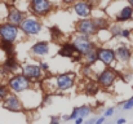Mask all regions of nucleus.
Returning a JSON list of instances; mask_svg holds the SVG:
<instances>
[{
	"label": "nucleus",
	"instance_id": "4",
	"mask_svg": "<svg viewBox=\"0 0 133 124\" xmlns=\"http://www.w3.org/2000/svg\"><path fill=\"white\" fill-rule=\"evenodd\" d=\"M76 31L80 35H84V36H88L89 38V36L94 35L98 30H97V26H96L93 19L84 18V19H82L80 22L76 23Z\"/></svg>",
	"mask_w": 133,
	"mask_h": 124
},
{
	"label": "nucleus",
	"instance_id": "27",
	"mask_svg": "<svg viewBox=\"0 0 133 124\" xmlns=\"http://www.w3.org/2000/svg\"><path fill=\"white\" fill-rule=\"evenodd\" d=\"M50 31H52V38H53V39H56L57 36H59V35H61V31L58 30V27H52V29H50Z\"/></svg>",
	"mask_w": 133,
	"mask_h": 124
},
{
	"label": "nucleus",
	"instance_id": "21",
	"mask_svg": "<svg viewBox=\"0 0 133 124\" xmlns=\"http://www.w3.org/2000/svg\"><path fill=\"white\" fill-rule=\"evenodd\" d=\"M98 88H99V84L96 82H93V80H90L85 84V88H84V92L89 94V96H93V94H96L97 93V90H98Z\"/></svg>",
	"mask_w": 133,
	"mask_h": 124
},
{
	"label": "nucleus",
	"instance_id": "35",
	"mask_svg": "<svg viewBox=\"0 0 133 124\" xmlns=\"http://www.w3.org/2000/svg\"><path fill=\"white\" fill-rule=\"evenodd\" d=\"M116 123H125V119H123V118H120V119H118V122H116Z\"/></svg>",
	"mask_w": 133,
	"mask_h": 124
},
{
	"label": "nucleus",
	"instance_id": "8",
	"mask_svg": "<svg viewBox=\"0 0 133 124\" xmlns=\"http://www.w3.org/2000/svg\"><path fill=\"white\" fill-rule=\"evenodd\" d=\"M74 80H75V75L72 73L61 74L56 78V88L58 90H67L74 85Z\"/></svg>",
	"mask_w": 133,
	"mask_h": 124
},
{
	"label": "nucleus",
	"instance_id": "33",
	"mask_svg": "<svg viewBox=\"0 0 133 124\" xmlns=\"http://www.w3.org/2000/svg\"><path fill=\"white\" fill-rule=\"evenodd\" d=\"M50 122H52V123H58V122H59V118H52Z\"/></svg>",
	"mask_w": 133,
	"mask_h": 124
},
{
	"label": "nucleus",
	"instance_id": "13",
	"mask_svg": "<svg viewBox=\"0 0 133 124\" xmlns=\"http://www.w3.org/2000/svg\"><path fill=\"white\" fill-rule=\"evenodd\" d=\"M23 18H25L23 13H22L21 10L16 9V8H12V9L9 10V13H8V23H10V25L19 26L21 22L23 21Z\"/></svg>",
	"mask_w": 133,
	"mask_h": 124
},
{
	"label": "nucleus",
	"instance_id": "28",
	"mask_svg": "<svg viewBox=\"0 0 133 124\" xmlns=\"http://www.w3.org/2000/svg\"><path fill=\"white\" fill-rule=\"evenodd\" d=\"M114 111H115V110H114V107H109V109H107V110L105 111V114H103V116H105V118H109V116H112V115H114Z\"/></svg>",
	"mask_w": 133,
	"mask_h": 124
},
{
	"label": "nucleus",
	"instance_id": "6",
	"mask_svg": "<svg viewBox=\"0 0 133 124\" xmlns=\"http://www.w3.org/2000/svg\"><path fill=\"white\" fill-rule=\"evenodd\" d=\"M116 76H118V74H116L115 70L106 69V70H103V71L97 76V83H98L99 87H102V88H109V87H111V85L114 84V82L116 80Z\"/></svg>",
	"mask_w": 133,
	"mask_h": 124
},
{
	"label": "nucleus",
	"instance_id": "18",
	"mask_svg": "<svg viewBox=\"0 0 133 124\" xmlns=\"http://www.w3.org/2000/svg\"><path fill=\"white\" fill-rule=\"evenodd\" d=\"M133 17V6L132 5H127L124 6L116 16V19L119 22H124V21H129Z\"/></svg>",
	"mask_w": 133,
	"mask_h": 124
},
{
	"label": "nucleus",
	"instance_id": "25",
	"mask_svg": "<svg viewBox=\"0 0 133 124\" xmlns=\"http://www.w3.org/2000/svg\"><path fill=\"white\" fill-rule=\"evenodd\" d=\"M8 94H9V90H8V88H6L5 85L0 84V98H5Z\"/></svg>",
	"mask_w": 133,
	"mask_h": 124
},
{
	"label": "nucleus",
	"instance_id": "15",
	"mask_svg": "<svg viewBox=\"0 0 133 124\" xmlns=\"http://www.w3.org/2000/svg\"><path fill=\"white\" fill-rule=\"evenodd\" d=\"M115 56H116V58H118L119 61H122V62H128V61L131 60V57H132V52H131V49H129L128 47L122 45V47H119V48L115 50Z\"/></svg>",
	"mask_w": 133,
	"mask_h": 124
},
{
	"label": "nucleus",
	"instance_id": "16",
	"mask_svg": "<svg viewBox=\"0 0 133 124\" xmlns=\"http://www.w3.org/2000/svg\"><path fill=\"white\" fill-rule=\"evenodd\" d=\"M48 50H49V44L46 41H38L31 48V52L35 56H45L48 53Z\"/></svg>",
	"mask_w": 133,
	"mask_h": 124
},
{
	"label": "nucleus",
	"instance_id": "30",
	"mask_svg": "<svg viewBox=\"0 0 133 124\" xmlns=\"http://www.w3.org/2000/svg\"><path fill=\"white\" fill-rule=\"evenodd\" d=\"M39 66H40V69L43 70V71H46L48 69H49V66L45 63V62H42V63H39Z\"/></svg>",
	"mask_w": 133,
	"mask_h": 124
},
{
	"label": "nucleus",
	"instance_id": "11",
	"mask_svg": "<svg viewBox=\"0 0 133 124\" xmlns=\"http://www.w3.org/2000/svg\"><path fill=\"white\" fill-rule=\"evenodd\" d=\"M22 74L30 80H38L42 78L43 70L40 69L39 65H26L22 70Z\"/></svg>",
	"mask_w": 133,
	"mask_h": 124
},
{
	"label": "nucleus",
	"instance_id": "2",
	"mask_svg": "<svg viewBox=\"0 0 133 124\" xmlns=\"http://www.w3.org/2000/svg\"><path fill=\"white\" fill-rule=\"evenodd\" d=\"M9 88L16 92V93H19V92H23L26 89L30 88L31 85V80L29 78H26L23 74L22 75H14L12 79H9Z\"/></svg>",
	"mask_w": 133,
	"mask_h": 124
},
{
	"label": "nucleus",
	"instance_id": "19",
	"mask_svg": "<svg viewBox=\"0 0 133 124\" xmlns=\"http://www.w3.org/2000/svg\"><path fill=\"white\" fill-rule=\"evenodd\" d=\"M17 69H18V62L16 61V58H14L13 56L8 57V60H6L5 63H4V71H5V74H6V73H13V71H16Z\"/></svg>",
	"mask_w": 133,
	"mask_h": 124
},
{
	"label": "nucleus",
	"instance_id": "31",
	"mask_svg": "<svg viewBox=\"0 0 133 124\" xmlns=\"http://www.w3.org/2000/svg\"><path fill=\"white\" fill-rule=\"evenodd\" d=\"M105 122V116H99L98 119H96V123L97 124H101V123H103Z\"/></svg>",
	"mask_w": 133,
	"mask_h": 124
},
{
	"label": "nucleus",
	"instance_id": "32",
	"mask_svg": "<svg viewBox=\"0 0 133 124\" xmlns=\"http://www.w3.org/2000/svg\"><path fill=\"white\" fill-rule=\"evenodd\" d=\"M85 1H87V3H88V4H90V5H92V6H93V5H94V4H97V0H85Z\"/></svg>",
	"mask_w": 133,
	"mask_h": 124
},
{
	"label": "nucleus",
	"instance_id": "14",
	"mask_svg": "<svg viewBox=\"0 0 133 124\" xmlns=\"http://www.w3.org/2000/svg\"><path fill=\"white\" fill-rule=\"evenodd\" d=\"M90 113H92V107H90V106H87V105L79 106V107H75V109L72 110L71 115H69L67 119H75V118H78V116L87 118V116L90 115Z\"/></svg>",
	"mask_w": 133,
	"mask_h": 124
},
{
	"label": "nucleus",
	"instance_id": "3",
	"mask_svg": "<svg viewBox=\"0 0 133 124\" xmlns=\"http://www.w3.org/2000/svg\"><path fill=\"white\" fill-rule=\"evenodd\" d=\"M19 27L26 35H36L42 30V23L35 18H23Z\"/></svg>",
	"mask_w": 133,
	"mask_h": 124
},
{
	"label": "nucleus",
	"instance_id": "23",
	"mask_svg": "<svg viewBox=\"0 0 133 124\" xmlns=\"http://www.w3.org/2000/svg\"><path fill=\"white\" fill-rule=\"evenodd\" d=\"M96 26H97V30H105L107 26H109V22L105 19V18H96L93 19Z\"/></svg>",
	"mask_w": 133,
	"mask_h": 124
},
{
	"label": "nucleus",
	"instance_id": "9",
	"mask_svg": "<svg viewBox=\"0 0 133 124\" xmlns=\"http://www.w3.org/2000/svg\"><path fill=\"white\" fill-rule=\"evenodd\" d=\"M97 56H98V61H101L106 66H111L116 60L115 50L109 49V48H98L97 49Z\"/></svg>",
	"mask_w": 133,
	"mask_h": 124
},
{
	"label": "nucleus",
	"instance_id": "34",
	"mask_svg": "<svg viewBox=\"0 0 133 124\" xmlns=\"http://www.w3.org/2000/svg\"><path fill=\"white\" fill-rule=\"evenodd\" d=\"M62 1H63L65 4H71V3H74L75 0H62Z\"/></svg>",
	"mask_w": 133,
	"mask_h": 124
},
{
	"label": "nucleus",
	"instance_id": "29",
	"mask_svg": "<svg viewBox=\"0 0 133 124\" xmlns=\"http://www.w3.org/2000/svg\"><path fill=\"white\" fill-rule=\"evenodd\" d=\"M120 36H123V38H129V36H131V31L127 30V29H124V30L120 31Z\"/></svg>",
	"mask_w": 133,
	"mask_h": 124
},
{
	"label": "nucleus",
	"instance_id": "36",
	"mask_svg": "<svg viewBox=\"0 0 133 124\" xmlns=\"http://www.w3.org/2000/svg\"><path fill=\"white\" fill-rule=\"evenodd\" d=\"M129 4H131V5L133 6V0H129Z\"/></svg>",
	"mask_w": 133,
	"mask_h": 124
},
{
	"label": "nucleus",
	"instance_id": "17",
	"mask_svg": "<svg viewBox=\"0 0 133 124\" xmlns=\"http://www.w3.org/2000/svg\"><path fill=\"white\" fill-rule=\"evenodd\" d=\"M74 54H78L76 49L74 48L72 43H65L62 45V48L59 49V56L66 57V58H72Z\"/></svg>",
	"mask_w": 133,
	"mask_h": 124
},
{
	"label": "nucleus",
	"instance_id": "26",
	"mask_svg": "<svg viewBox=\"0 0 133 124\" xmlns=\"http://www.w3.org/2000/svg\"><path fill=\"white\" fill-rule=\"evenodd\" d=\"M120 31H122V29H120L119 26H112V27H111V35H112V36L120 35Z\"/></svg>",
	"mask_w": 133,
	"mask_h": 124
},
{
	"label": "nucleus",
	"instance_id": "10",
	"mask_svg": "<svg viewBox=\"0 0 133 124\" xmlns=\"http://www.w3.org/2000/svg\"><path fill=\"white\" fill-rule=\"evenodd\" d=\"M3 105H4L5 109H8L10 111H22L23 110V105H22L21 100L17 96H14V94H10V96L8 94L5 97Z\"/></svg>",
	"mask_w": 133,
	"mask_h": 124
},
{
	"label": "nucleus",
	"instance_id": "12",
	"mask_svg": "<svg viewBox=\"0 0 133 124\" xmlns=\"http://www.w3.org/2000/svg\"><path fill=\"white\" fill-rule=\"evenodd\" d=\"M74 12L80 18H88L92 13V5L88 4L85 0H80V1L74 4Z\"/></svg>",
	"mask_w": 133,
	"mask_h": 124
},
{
	"label": "nucleus",
	"instance_id": "1",
	"mask_svg": "<svg viewBox=\"0 0 133 124\" xmlns=\"http://www.w3.org/2000/svg\"><path fill=\"white\" fill-rule=\"evenodd\" d=\"M30 9L35 16L44 17L52 10V1L50 0H31Z\"/></svg>",
	"mask_w": 133,
	"mask_h": 124
},
{
	"label": "nucleus",
	"instance_id": "22",
	"mask_svg": "<svg viewBox=\"0 0 133 124\" xmlns=\"http://www.w3.org/2000/svg\"><path fill=\"white\" fill-rule=\"evenodd\" d=\"M0 48L9 56H13L14 53V48H13V43L12 41H5V40H1L0 43Z\"/></svg>",
	"mask_w": 133,
	"mask_h": 124
},
{
	"label": "nucleus",
	"instance_id": "5",
	"mask_svg": "<svg viewBox=\"0 0 133 124\" xmlns=\"http://www.w3.org/2000/svg\"><path fill=\"white\" fill-rule=\"evenodd\" d=\"M72 45H74V48L76 49V52H78L80 56L85 54L88 50H90V49L94 48L93 43L88 39V36H84V35L76 36V38L72 40Z\"/></svg>",
	"mask_w": 133,
	"mask_h": 124
},
{
	"label": "nucleus",
	"instance_id": "20",
	"mask_svg": "<svg viewBox=\"0 0 133 124\" xmlns=\"http://www.w3.org/2000/svg\"><path fill=\"white\" fill-rule=\"evenodd\" d=\"M84 56V62H85V65H94L97 61H98V56H97V49H90L88 50L85 54H83Z\"/></svg>",
	"mask_w": 133,
	"mask_h": 124
},
{
	"label": "nucleus",
	"instance_id": "24",
	"mask_svg": "<svg viewBox=\"0 0 133 124\" xmlns=\"http://www.w3.org/2000/svg\"><path fill=\"white\" fill-rule=\"evenodd\" d=\"M122 109H123L124 111H127V110H132V109H133V97H132V98H129L128 101H125V102L123 103Z\"/></svg>",
	"mask_w": 133,
	"mask_h": 124
},
{
	"label": "nucleus",
	"instance_id": "7",
	"mask_svg": "<svg viewBox=\"0 0 133 124\" xmlns=\"http://www.w3.org/2000/svg\"><path fill=\"white\" fill-rule=\"evenodd\" d=\"M18 36V26L10 25V23H5L3 26H0V39L5 41H13L17 39Z\"/></svg>",
	"mask_w": 133,
	"mask_h": 124
}]
</instances>
